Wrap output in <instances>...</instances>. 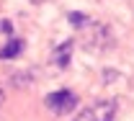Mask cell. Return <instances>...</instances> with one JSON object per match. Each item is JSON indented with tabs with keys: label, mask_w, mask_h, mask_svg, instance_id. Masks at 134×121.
Masks as SVG:
<instances>
[{
	"label": "cell",
	"mask_w": 134,
	"mask_h": 121,
	"mask_svg": "<svg viewBox=\"0 0 134 121\" xmlns=\"http://www.w3.org/2000/svg\"><path fill=\"white\" fill-rule=\"evenodd\" d=\"M47 108H49L52 113H57V116H67L70 111H75V106H77V95L72 93V90H54L47 95Z\"/></svg>",
	"instance_id": "3957f363"
},
{
	"label": "cell",
	"mask_w": 134,
	"mask_h": 121,
	"mask_svg": "<svg viewBox=\"0 0 134 121\" xmlns=\"http://www.w3.org/2000/svg\"><path fill=\"white\" fill-rule=\"evenodd\" d=\"M3 101H5V93H3V90H0V106H3Z\"/></svg>",
	"instance_id": "ba28073f"
},
{
	"label": "cell",
	"mask_w": 134,
	"mask_h": 121,
	"mask_svg": "<svg viewBox=\"0 0 134 121\" xmlns=\"http://www.w3.org/2000/svg\"><path fill=\"white\" fill-rule=\"evenodd\" d=\"M70 57H72V41H62V44L52 52V65L67 67V65H70Z\"/></svg>",
	"instance_id": "277c9868"
},
{
	"label": "cell",
	"mask_w": 134,
	"mask_h": 121,
	"mask_svg": "<svg viewBox=\"0 0 134 121\" xmlns=\"http://www.w3.org/2000/svg\"><path fill=\"white\" fill-rule=\"evenodd\" d=\"M114 116H116V101L103 98V101H96L88 108H83L72 121H114Z\"/></svg>",
	"instance_id": "7a4b0ae2"
},
{
	"label": "cell",
	"mask_w": 134,
	"mask_h": 121,
	"mask_svg": "<svg viewBox=\"0 0 134 121\" xmlns=\"http://www.w3.org/2000/svg\"><path fill=\"white\" fill-rule=\"evenodd\" d=\"M34 3H41V0H34Z\"/></svg>",
	"instance_id": "9c48e42d"
},
{
	"label": "cell",
	"mask_w": 134,
	"mask_h": 121,
	"mask_svg": "<svg viewBox=\"0 0 134 121\" xmlns=\"http://www.w3.org/2000/svg\"><path fill=\"white\" fill-rule=\"evenodd\" d=\"M21 52H23V41H21V39H10V41L0 49V59H16Z\"/></svg>",
	"instance_id": "5b68a950"
},
{
	"label": "cell",
	"mask_w": 134,
	"mask_h": 121,
	"mask_svg": "<svg viewBox=\"0 0 134 121\" xmlns=\"http://www.w3.org/2000/svg\"><path fill=\"white\" fill-rule=\"evenodd\" d=\"M0 31L3 34H13V23L10 21H0Z\"/></svg>",
	"instance_id": "52a82bcc"
},
{
	"label": "cell",
	"mask_w": 134,
	"mask_h": 121,
	"mask_svg": "<svg viewBox=\"0 0 134 121\" xmlns=\"http://www.w3.org/2000/svg\"><path fill=\"white\" fill-rule=\"evenodd\" d=\"M83 28H88L83 36V47L85 49H90V52H103V49H108L111 44H114V36H111V31H108V26H103V23H88V26H83Z\"/></svg>",
	"instance_id": "6da1fadb"
},
{
	"label": "cell",
	"mask_w": 134,
	"mask_h": 121,
	"mask_svg": "<svg viewBox=\"0 0 134 121\" xmlns=\"http://www.w3.org/2000/svg\"><path fill=\"white\" fill-rule=\"evenodd\" d=\"M67 21H70L72 26H77V28H83V26H88V23H90V18L85 16V13H80V10H72V13H67Z\"/></svg>",
	"instance_id": "8992f818"
}]
</instances>
